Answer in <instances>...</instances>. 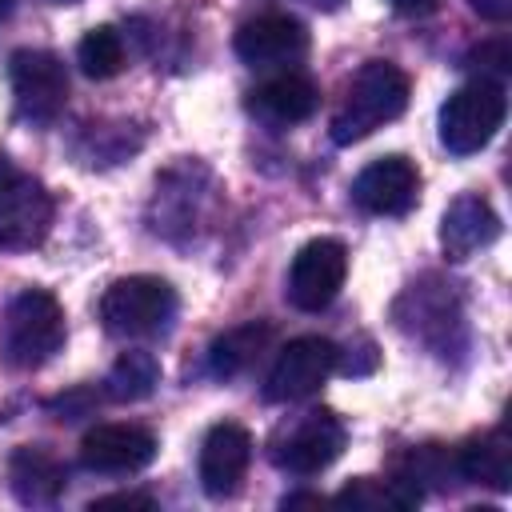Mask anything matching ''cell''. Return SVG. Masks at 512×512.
I'll return each instance as SVG.
<instances>
[{
  "label": "cell",
  "mask_w": 512,
  "mask_h": 512,
  "mask_svg": "<svg viewBox=\"0 0 512 512\" xmlns=\"http://www.w3.org/2000/svg\"><path fill=\"white\" fill-rule=\"evenodd\" d=\"M408 92H412V84L392 60H368L352 76V84L332 116V140L356 144V140L372 136L376 128L392 124L408 108Z\"/></svg>",
  "instance_id": "cell-1"
},
{
  "label": "cell",
  "mask_w": 512,
  "mask_h": 512,
  "mask_svg": "<svg viewBox=\"0 0 512 512\" xmlns=\"http://www.w3.org/2000/svg\"><path fill=\"white\" fill-rule=\"evenodd\" d=\"M64 344V308L44 288H24L4 312V360L12 368H40Z\"/></svg>",
  "instance_id": "cell-2"
},
{
  "label": "cell",
  "mask_w": 512,
  "mask_h": 512,
  "mask_svg": "<svg viewBox=\"0 0 512 512\" xmlns=\"http://www.w3.org/2000/svg\"><path fill=\"white\" fill-rule=\"evenodd\" d=\"M100 320L120 340L168 332L176 320V292L160 276H124L100 296Z\"/></svg>",
  "instance_id": "cell-3"
},
{
  "label": "cell",
  "mask_w": 512,
  "mask_h": 512,
  "mask_svg": "<svg viewBox=\"0 0 512 512\" xmlns=\"http://www.w3.org/2000/svg\"><path fill=\"white\" fill-rule=\"evenodd\" d=\"M504 112H508L504 84L480 76V80L456 88L440 104V144L452 156H472V152L488 148V140L500 132Z\"/></svg>",
  "instance_id": "cell-4"
},
{
  "label": "cell",
  "mask_w": 512,
  "mask_h": 512,
  "mask_svg": "<svg viewBox=\"0 0 512 512\" xmlns=\"http://www.w3.org/2000/svg\"><path fill=\"white\" fill-rule=\"evenodd\" d=\"M52 228V196L40 180L0 156V252H32Z\"/></svg>",
  "instance_id": "cell-5"
},
{
  "label": "cell",
  "mask_w": 512,
  "mask_h": 512,
  "mask_svg": "<svg viewBox=\"0 0 512 512\" xmlns=\"http://www.w3.org/2000/svg\"><path fill=\"white\" fill-rule=\"evenodd\" d=\"M344 440H348V428L332 408H308L276 436L272 460L292 476H316L344 452Z\"/></svg>",
  "instance_id": "cell-6"
},
{
  "label": "cell",
  "mask_w": 512,
  "mask_h": 512,
  "mask_svg": "<svg viewBox=\"0 0 512 512\" xmlns=\"http://www.w3.org/2000/svg\"><path fill=\"white\" fill-rule=\"evenodd\" d=\"M8 80L16 96V112L32 124H52L68 100V72L56 52L20 48L8 60Z\"/></svg>",
  "instance_id": "cell-7"
},
{
  "label": "cell",
  "mask_w": 512,
  "mask_h": 512,
  "mask_svg": "<svg viewBox=\"0 0 512 512\" xmlns=\"http://www.w3.org/2000/svg\"><path fill=\"white\" fill-rule=\"evenodd\" d=\"M344 276H348V248L336 236H316V240H308L292 256L288 288L284 292H288L292 308L320 312V308H328L340 296Z\"/></svg>",
  "instance_id": "cell-8"
},
{
  "label": "cell",
  "mask_w": 512,
  "mask_h": 512,
  "mask_svg": "<svg viewBox=\"0 0 512 512\" xmlns=\"http://www.w3.org/2000/svg\"><path fill=\"white\" fill-rule=\"evenodd\" d=\"M340 352L332 340L324 336H296L280 348L276 364L268 368L264 380V400L272 404H292V400H308L312 392H320V384L332 376Z\"/></svg>",
  "instance_id": "cell-9"
},
{
  "label": "cell",
  "mask_w": 512,
  "mask_h": 512,
  "mask_svg": "<svg viewBox=\"0 0 512 512\" xmlns=\"http://www.w3.org/2000/svg\"><path fill=\"white\" fill-rule=\"evenodd\" d=\"M232 48L252 68L296 64L308 52V28L288 12H264V16H252V20H244L236 28Z\"/></svg>",
  "instance_id": "cell-10"
},
{
  "label": "cell",
  "mask_w": 512,
  "mask_h": 512,
  "mask_svg": "<svg viewBox=\"0 0 512 512\" xmlns=\"http://www.w3.org/2000/svg\"><path fill=\"white\" fill-rule=\"evenodd\" d=\"M156 460V436L140 424H96L80 440V464L88 472H140Z\"/></svg>",
  "instance_id": "cell-11"
},
{
  "label": "cell",
  "mask_w": 512,
  "mask_h": 512,
  "mask_svg": "<svg viewBox=\"0 0 512 512\" xmlns=\"http://www.w3.org/2000/svg\"><path fill=\"white\" fill-rule=\"evenodd\" d=\"M420 196V172L408 156H380L352 180V200L372 216H404Z\"/></svg>",
  "instance_id": "cell-12"
},
{
  "label": "cell",
  "mask_w": 512,
  "mask_h": 512,
  "mask_svg": "<svg viewBox=\"0 0 512 512\" xmlns=\"http://www.w3.org/2000/svg\"><path fill=\"white\" fill-rule=\"evenodd\" d=\"M252 464V436L248 428L224 420V424H212L204 444H200V488L212 496V500H224L240 488L244 472Z\"/></svg>",
  "instance_id": "cell-13"
},
{
  "label": "cell",
  "mask_w": 512,
  "mask_h": 512,
  "mask_svg": "<svg viewBox=\"0 0 512 512\" xmlns=\"http://www.w3.org/2000/svg\"><path fill=\"white\" fill-rule=\"evenodd\" d=\"M496 236H500V216L476 192L456 196L440 216V248L448 260H468L472 252L488 248Z\"/></svg>",
  "instance_id": "cell-14"
},
{
  "label": "cell",
  "mask_w": 512,
  "mask_h": 512,
  "mask_svg": "<svg viewBox=\"0 0 512 512\" xmlns=\"http://www.w3.org/2000/svg\"><path fill=\"white\" fill-rule=\"evenodd\" d=\"M320 108V88L304 72H280L248 92V112L272 128H288L308 120Z\"/></svg>",
  "instance_id": "cell-15"
},
{
  "label": "cell",
  "mask_w": 512,
  "mask_h": 512,
  "mask_svg": "<svg viewBox=\"0 0 512 512\" xmlns=\"http://www.w3.org/2000/svg\"><path fill=\"white\" fill-rule=\"evenodd\" d=\"M8 480H12V492H16L20 504L40 508V504H56V496L64 492L68 472H64V464L48 448L24 444L8 460Z\"/></svg>",
  "instance_id": "cell-16"
},
{
  "label": "cell",
  "mask_w": 512,
  "mask_h": 512,
  "mask_svg": "<svg viewBox=\"0 0 512 512\" xmlns=\"http://www.w3.org/2000/svg\"><path fill=\"white\" fill-rule=\"evenodd\" d=\"M456 476L484 484V488H496V492H508L512 488V440H508V432L492 428V432L468 440L456 452Z\"/></svg>",
  "instance_id": "cell-17"
},
{
  "label": "cell",
  "mask_w": 512,
  "mask_h": 512,
  "mask_svg": "<svg viewBox=\"0 0 512 512\" xmlns=\"http://www.w3.org/2000/svg\"><path fill=\"white\" fill-rule=\"evenodd\" d=\"M268 340H272V328H268L264 320H248V324H240V328H228V332L216 336L212 348H208V368H212V376L232 380V376L248 372V368L256 364V356L268 348Z\"/></svg>",
  "instance_id": "cell-18"
},
{
  "label": "cell",
  "mask_w": 512,
  "mask_h": 512,
  "mask_svg": "<svg viewBox=\"0 0 512 512\" xmlns=\"http://www.w3.org/2000/svg\"><path fill=\"white\" fill-rule=\"evenodd\" d=\"M160 384V360L144 348H132V352H120L116 364L108 368V380H104V392L120 404H132V400H144L152 396V388Z\"/></svg>",
  "instance_id": "cell-19"
},
{
  "label": "cell",
  "mask_w": 512,
  "mask_h": 512,
  "mask_svg": "<svg viewBox=\"0 0 512 512\" xmlns=\"http://www.w3.org/2000/svg\"><path fill=\"white\" fill-rule=\"evenodd\" d=\"M332 500H336V504H352V508H416V504L424 500V492L412 488L404 476H396V480L360 476V480L344 484Z\"/></svg>",
  "instance_id": "cell-20"
},
{
  "label": "cell",
  "mask_w": 512,
  "mask_h": 512,
  "mask_svg": "<svg viewBox=\"0 0 512 512\" xmlns=\"http://www.w3.org/2000/svg\"><path fill=\"white\" fill-rule=\"evenodd\" d=\"M76 64L88 80H112L116 72H124V40L112 24L88 28L80 48H76Z\"/></svg>",
  "instance_id": "cell-21"
},
{
  "label": "cell",
  "mask_w": 512,
  "mask_h": 512,
  "mask_svg": "<svg viewBox=\"0 0 512 512\" xmlns=\"http://www.w3.org/2000/svg\"><path fill=\"white\" fill-rule=\"evenodd\" d=\"M104 508H156V500L144 492H112V496H100L88 504V512H104Z\"/></svg>",
  "instance_id": "cell-22"
},
{
  "label": "cell",
  "mask_w": 512,
  "mask_h": 512,
  "mask_svg": "<svg viewBox=\"0 0 512 512\" xmlns=\"http://www.w3.org/2000/svg\"><path fill=\"white\" fill-rule=\"evenodd\" d=\"M484 20H508L512 16V0H468Z\"/></svg>",
  "instance_id": "cell-23"
},
{
  "label": "cell",
  "mask_w": 512,
  "mask_h": 512,
  "mask_svg": "<svg viewBox=\"0 0 512 512\" xmlns=\"http://www.w3.org/2000/svg\"><path fill=\"white\" fill-rule=\"evenodd\" d=\"M392 8H396L400 16H428V12L440 8V0H392Z\"/></svg>",
  "instance_id": "cell-24"
},
{
  "label": "cell",
  "mask_w": 512,
  "mask_h": 512,
  "mask_svg": "<svg viewBox=\"0 0 512 512\" xmlns=\"http://www.w3.org/2000/svg\"><path fill=\"white\" fill-rule=\"evenodd\" d=\"M280 504H284V508H300V504H312V508H316V504H324V496H316V492H292V496H284Z\"/></svg>",
  "instance_id": "cell-25"
},
{
  "label": "cell",
  "mask_w": 512,
  "mask_h": 512,
  "mask_svg": "<svg viewBox=\"0 0 512 512\" xmlns=\"http://www.w3.org/2000/svg\"><path fill=\"white\" fill-rule=\"evenodd\" d=\"M308 4H316V8H324V12H332V8H340V0H308Z\"/></svg>",
  "instance_id": "cell-26"
},
{
  "label": "cell",
  "mask_w": 512,
  "mask_h": 512,
  "mask_svg": "<svg viewBox=\"0 0 512 512\" xmlns=\"http://www.w3.org/2000/svg\"><path fill=\"white\" fill-rule=\"evenodd\" d=\"M12 8H16V0H0V20H4V16L12 12Z\"/></svg>",
  "instance_id": "cell-27"
},
{
  "label": "cell",
  "mask_w": 512,
  "mask_h": 512,
  "mask_svg": "<svg viewBox=\"0 0 512 512\" xmlns=\"http://www.w3.org/2000/svg\"><path fill=\"white\" fill-rule=\"evenodd\" d=\"M52 4H76V0H52Z\"/></svg>",
  "instance_id": "cell-28"
}]
</instances>
